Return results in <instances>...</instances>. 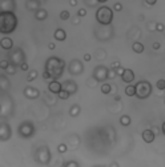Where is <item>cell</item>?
<instances>
[{
  "label": "cell",
  "instance_id": "cell-41",
  "mask_svg": "<svg viewBox=\"0 0 165 167\" xmlns=\"http://www.w3.org/2000/svg\"><path fill=\"white\" fill-rule=\"evenodd\" d=\"M145 3L148 4V6H155V4L157 3V0H145Z\"/></svg>",
  "mask_w": 165,
  "mask_h": 167
},
{
  "label": "cell",
  "instance_id": "cell-44",
  "mask_svg": "<svg viewBox=\"0 0 165 167\" xmlns=\"http://www.w3.org/2000/svg\"><path fill=\"white\" fill-rule=\"evenodd\" d=\"M69 4L72 7H76L77 6V0H69Z\"/></svg>",
  "mask_w": 165,
  "mask_h": 167
},
{
  "label": "cell",
  "instance_id": "cell-1",
  "mask_svg": "<svg viewBox=\"0 0 165 167\" xmlns=\"http://www.w3.org/2000/svg\"><path fill=\"white\" fill-rule=\"evenodd\" d=\"M44 70L50 72V75L52 76V80H57L63 76L64 71H65V62L57 56H51L45 60Z\"/></svg>",
  "mask_w": 165,
  "mask_h": 167
},
{
  "label": "cell",
  "instance_id": "cell-21",
  "mask_svg": "<svg viewBox=\"0 0 165 167\" xmlns=\"http://www.w3.org/2000/svg\"><path fill=\"white\" fill-rule=\"evenodd\" d=\"M80 106L79 104H73L72 107H71V110H69V115L72 116V118H76V116H79V114H80Z\"/></svg>",
  "mask_w": 165,
  "mask_h": 167
},
{
  "label": "cell",
  "instance_id": "cell-27",
  "mask_svg": "<svg viewBox=\"0 0 165 167\" xmlns=\"http://www.w3.org/2000/svg\"><path fill=\"white\" fill-rule=\"evenodd\" d=\"M67 150H68V147H67L65 143H60L59 146H57V151H59L60 154H64V152H67Z\"/></svg>",
  "mask_w": 165,
  "mask_h": 167
},
{
  "label": "cell",
  "instance_id": "cell-4",
  "mask_svg": "<svg viewBox=\"0 0 165 167\" xmlns=\"http://www.w3.org/2000/svg\"><path fill=\"white\" fill-rule=\"evenodd\" d=\"M136 87V96L139 99H146L152 95V84L148 80H140L135 84Z\"/></svg>",
  "mask_w": 165,
  "mask_h": 167
},
{
  "label": "cell",
  "instance_id": "cell-13",
  "mask_svg": "<svg viewBox=\"0 0 165 167\" xmlns=\"http://www.w3.org/2000/svg\"><path fill=\"white\" fill-rule=\"evenodd\" d=\"M24 96L28 99H37L40 96V91L37 88H35V87L28 86V87L24 88Z\"/></svg>",
  "mask_w": 165,
  "mask_h": 167
},
{
  "label": "cell",
  "instance_id": "cell-29",
  "mask_svg": "<svg viewBox=\"0 0 165 167\" xmlns=\"http://www.w3.org/2000/svg\"><path fill=\"white\" fill-rule=\"evenodd\" d=\"M6 71H7V74H8V75H15V74H16V68H15V66H13V64H10V66H8V68H7Z\"/></svg>",
  "mask_w": 165,
  "mask_h": 167
},
{
  "label": "cell",
  "instance_id": "cell-38",
  "mask_svg": "<svg viewBox=\"0 0 165 167\" xmlns=\"http://www.w3.org/2000/svg\"><path fill=\"white\" fill-rule=\"evenodd\" d=\"M116 75H117V74H116V71H115V70H109V74H108V79H113V78H115V76Z\"/></svg>",
  "mask_w": 165,
  "mask_h": 167
},
{
  "label": "cell",
  "instance_id": "cell-23",
  "mask_svg": "<svg viewBox=\"0 0 165 167\" xmlns=\"http://www.w3.org/2000/svg\"><path fill=\"white\" fill-rule=\"evenodd\" d=\"M101 92L102 94H105V95L111 94V92H112V86L109 84V83H102L101 84Z\"/></svg>",
  "mask_w": 165,
  "mask_h": 167
},
{
  "label": "cell",
  "instance_id": "cell-11",
  "mask_svg": "<svg viewBox=\"0 0 165 167\" xmlns=\"http://www.w3.org/2000/svg\"><path fill=\"white\" fill-rule=\"evenodd\" d=\"M15 10H16L15 0H0V12H4V11L15 12Z\"/></svg>",
  "mask_w": 165,
  "mask_h": 167
},
{
  "label": "cell",
  "instance_id": "cell-42",
  "mask_svg": "<svg viewBox=\"0 0 165 167\" xmlns=\"http://www.w3.org/2000/svg\"><path fill=\"white\" fill-rule=\"evenodd\" d=\"M91 59H92L91 54H85V55H84V60H85V62H91Z\"/></svg>",
  "mask_w": 165,
  "mask_h": 167
},
{
  "label": "cell",
  "instance_id": "cell-16",
  "mask_svg": "<svg viewBox=\"0 0 165 167\" xmlns=\"http://www.w3.org/2000/svg\"><path fill=\"white\" fill-rule=\"evenodd\" d=\"M156 138V134L153 132V130H144L142 131V139L145 143H153Z\"/></svg>",
  "mask_w": 165,
  "mask_h": 167
},
{
  "label": "cell",
  "instance_id": "cell-14",
  "mask_svg": "<svg viewBox=\"0 0 165 167\" xmlns=\"http://www.w3.org/2000/svg\"><path fill=\"white\" fill-rule=\"evenodd\" d=\"M121 80H122L124 83H126V84H131V83L135 80V72H133L132 70L125 68L124 74L121 75Z\"/></svg>",
  "mask_w": 165,
  "mask_h": 167
},
{
  "label": "cell",
  "instance_id": "cell-24",
  "mask_svg": "<svg viewBox=\"0 0 165 167\" xmlns=\"http://www.w3.org/2000/svg\"><path fill=\"white\" fill-rule=\"evenodd\" d=\"M131 116H128V115H122L121 118H120V123H121V126H124V127H126V126L131 125Z\"/></svg>",
  "mask_w": 165,
  "mask_h": 167
},
{
  "label": "cell",
  "instance_id": "cell-46",
  "mask_svg": "<svg viewBox=\"0 0 165 167\" xmlns=\"http://www.w3.org/2000/svg\"><path fill=\"white\" fill-rule=\"evenodd\" d=\"M79 23H80V16L75 17V19H73V24H79Z\"/></svg>",
  "mask_w": 165,
  "mask_h": 167
},
{
  "label": "cell",
  "instance_id": "cell-9",
  "mask_svg": "<svg viewBox=\"0 0 165 167\" xmlns=\"http://www.w3.org/2000/svg\"><path fill=\"white\" fill-rule=\"evenodd\" d=\"M68 71H69L71 75H80L84 71V67H82V63L77 59H73L69 63V67H68Z\"/></svg>",
  "mask_w": 165,
  "mask_h": 167
},
{
  "label": "cell",
  "instance_id": "cell-7",
  "mask_svg": "<svg viewBox=\"0 0 165 167\" xmlns=\"http://www.w3.org/2000/svg\"><path fill=\"white\" fill-rule=\"evenodd\" d=\"M25 62V55H24L23 49L21 48H16L13 49L10 55V63L13 66H20L21 63Z\"/></svg>",
  "mask_w": 165,
  "mask_h": 167
},
{
  "label": "cell",
  "instance_id": "cell-5",
  "mask_svg": "<svg viewBox=\"0 0 165 167\" xmlns=\"http://www.w3.org/2000/svg\"><path fill=\"white\" fill-rule=\"evenodd\" d=\"M19 135L21 138H24V139H27V138H31L33 136V134H35V126H33L32 122H23L21 125L19 126Z\"/></svg>",
  "mask_w": 165,
  "mask_h": 167
},
{
  "label": "cell",
  "instance_id": "cell-39",
  "mask_svg": "<svg viewBox=\"0 0 165 167\" xmlns=\"http://www.w3.org/2000/svg\"><path fill=\"white\" fill-rule=\"evenodd\" d=\"M20 68L23 70V71H28V63H27V62L21 63V64H20Z\"/></svg>",
  "mask_w": 165,
  "mask_h": 167
},
{
  "label": "cell",
  "instance_id": "cell-28",
  "mask_svg": "<svg viewBox=\"0 0 165 167\" xmlns=\"http://www.w3.org/2000/svg\"><path fill=\"white\" fill-rule=\"evenodd\" d=\"M156 86H157V88H159L160 91H164V90H165V80H164V79H160V80H157Z\"/></svg>",
  "mask_w": 165,
  "mask_h": 167
},
{
  "label": "cell",
  "instance_id": "cell-48",
  "mask_svg": "<svg viewBox=\"0 0 165 167\" xmlns=\"http://www.w3.org/2000/svg\"><path fill=\"white\" fill-rule=\"evenodd\" d=\"M96 1H99V3H107L108 0H96Z\"/></svg>",
  "mask_w": 165,
  "mask_h": 167
},
{
  "label": "cell",
  "instance_id": "cell-17",
  "mask_svg": "<svg viewBox=\"0 0 165 167\" xmlns=\"http://www.w3.org/2000/svg\"><path fill=\"white\" fill-rule=\"evenodd\" d=\"M0 46H1V48L3 49H12L13 48V40L11 39V38H3V39L0 40Z\"/></svg>",
  "mask_w": 165,
  "mask_h": 167
},
{
  "label": "cell",
  "instance_id": "cell-8",
  "mask_svg": "<svg viewBox=\"0 0 165 167\" xmlns=\"http://www.w3.org/2000/svg\"><path fill=\"white\" fill-rule=\"evenodd\" d=\"M108 74H109V68H107L105 66H97L93 70V79L96 82H105L108 79Z\"/></svg>",
  "mask_w": 165,
  "mask_h": 167
},
{
  "label": "cell",
  "instance_id": "cell-31",
  "mask_svg": "<svg viewBox=\"0 0 165 167\" xmlns=\"http://www.w3.org/2000/svg\"><path fill=\"white\" fill-rule=\"evenodd\" d=\"M10 64H11L10 60H1V62H0V68L6 71V70L8 68V66H10Z\"/></svg>",
  "mask_w": 165,
  "mask_h": 167
},
{
  "label": "cell",
  "instance_id": "cell-35",
  "mask_svg": "<svg viewBox=\"0 0 165 167\" xmlns=\"http://www.w3.org/2000/svg\"><path fill=\"white\" fill-rule=\"evenodd\" d=\"M43 79H44V80H50V79H52V76L50 75V72L44 70V72H43Z\"/></svg>",
  "mask_w": 165,
  "mask_h": 167
},
{
  "label": "cell",
  "instance_id": "cell-36",
  "mask_svg": "<svg viewBox=\"0 0 165 167\" xmlns=\"http://www.w3.org/2000/svg\"><path fill=\"white\" fill-rule=\"evenodd\" d=\"M65 167H71V166H75V167H79V163L77 162H73V161H71V162H67L65 164H64Z\"/></svg>",
  "mask_w": 165,
  "mask_h": 167
},
{
  "label": "cell",
  "instance_id": "cell-12",
  "mask_svg": "<svg viewBox=\"0 0 165 167\" xmlns=\"http://www.w3.org/2000/svg\"><path fill=\"white\" fill-rule=\"evenodd\" d=\"M63 88L67 90V91L69 92L71 95H73V94H76V92H77V90H79V86H77V83L75 82V80H72V79H68V80L63 82Z\"/></svg>",
  "mask_w": 165,
  "mask_h": 167
},
{
  "label": "cell",
  "instance_id": "cell-26",
  "mask_svg": "<svg viewBox=\"0 0 165 167\" xmlns=\"http://www.w3.org/2000/svg\"><path fill=\"white\" fill-rule=\"evenodd\" d=\"M57 96H59V99H61V100H67V99L69 98L71 96V94L68 91H67V90H61V91L59 92V94H57Z\"/></svg>",
  "mask_w": 165,
  "mask_h": 167
},
{
  "label": "cell",
  "instance_id": "cell-33",
  "mask_svg": "<svg viewBox=\"0 0 165 167\" xmlns=\"http://www.w3.org/2000/svg\"><path fill=\"white\" fill-rule=\"evenodd\" d=\"M85 15H87V10H85V8H80V10L77 11V16L82 17V16H85Z\"/></svg>",
  "mask_w": 165,
  "mask_h": 167
},
{
  "label": "cell",
  "instance_id": "cell-6",
  "mask_svg": "<svg viewBox=\"0 0 165 167\" xmlns=\"http://www.w3.org/2000/svg\"><path fill=\"white\" fill-rule=\"evenodd\" d=\"M35 159H36V162H39V163H41V164L50 163L51 152H50V150H48V147H47V146L40 147L39 150L36 151V154H35Z\"/></svg>",
  "mask_w": 165,
  "mask_h": 167
},
{
  "label": "cell",
  "instance_id": "cell-30",
  "mask_svg": "<svg viewBox=\"0 0 165 167\" xmlns=\"http://www.w3.org/2000/svg\"><path fill=\"white\" fill-rule=\"evenodd\" d=\"M69 12H68V11H61V12H60V19L61 20H68L69 19Z\"/></svg>",
  "mask_w": 165,
  "mask_h": 167
},
{
  "label": "cell",
  "instance_id": "cell-2",
  "mask_svg": "<svg viewBox=\"0 0 165 167\" xmlns=\"http://www.w3.org/2000/svg\"><path fill=\"white\" fill-rule=\"evenodd\" d=\"M17 27V17L12 11L0 12V32L3 35L12 33Z\"/></svg>",
  "mask_w": 165,
  "mask_h": 167
},
{
  "label": "cell",
  "instance_id": "cell-45",
  "mask_svg": "<svg viewBox=\"0 0 165 167\" xmlns=\"http://www.w3.org/2000/svg\"><path fill=\"white\" fill-rule=\"evenodd\" d=\"M48 48H50V49H55V48H56L55 43H50V44H48Z\"/></svg>",
  "mask_w": 165,
  "mask_h": 167
},
{
  "label": "cell",
  "instance_id": "cell-20",
  "mask_svg": "<svg viewBox=\"0 0 165 167\" xmlns=\"http://www.w3.org/2000/svg\"><path fill=\"white\" fill-rule=\"evenodd\" d=\"M132 49L136 54H142L144 52V44L140 43V42H135L133 43V46H132Z\"/></svg>",
  "mask_w": 165,
  "mask_h": 167
},
{
  "label": "cell",
  "instance_id": "cell-15",
  "mask_svg": "<svg viewBox=\"0 0 165 167\" xmlns=\"http://www.w3.org/2000/svg\"><path fill=\"white\" fill-rule=\"evenodd\" d=\"M48 90H50V92L57 95V94L63 90V83L57 82V80H52V82H50V84H48Z\"/></svg>",
  "mask_w": 165,
  "mask_h": 167
},
{
  "label": "cell",
  "instance_id": "cell-49",
  "mask_svg": "<svg viewBox=\"0 0 165 167\" xmlns=\"http://www.w3.org/2000/svg\"><path fill=\"white\" fill-rule=\"evenodd\" d=\"M120 99H121V98H120L119 95H116V96H115V100H120Z\"/></svg>",
  "mask_w": 165,
  "mask_h": 167
},
{
  "label": "cell",
  "instance_id": "cell-22",
  "mask_svg": "<svg viewBox=\"0 0 165 167\" xmlns=\"http://www.w3.org/2000/svg\"><path fill=\"white\" fill-rule=\"evenodd\" d=\"M125 95L126 96H136V87H135V86H131V84L126 86Z\"/></svg>",
  "mask_w": 165,
  "mask_h": 167
},
{
  "label": "cell",
  "instance_id": "cell-40",
  "mask_svg": "<svg viewBox=\"0 0 165 167\" xmlns=\"http://www.w3.org/2000/svg\"><path fill=\"white\" fill-rule=\"evenodd\" d=\"M120 66H121V63H120V62H113L112 63V64H111V67H112V68L113 70H116V68H119V67Z\"/></svg>",
  "mask_w": 165,
  "mask_h": 167
},
{
  "label": "cell",
  "instance_id": "cell-25",
  "mask_svg": "<svg viewBox=\"0 0 165 167\" xmlns=\"http://www.w3.org/2000/svg\"><path fill=\"white\" fill-rule=\"evenodd\" d=\"M37 75H39V72H37L36 70L30 71V74H28V76H27V82H33V80L37 78Z\"/></svg>",
  "mask_w": 165,
  "mask_h": 167
},
{
  "label": "cell",
  "instance_id": "cell-34",
  "mask_svg": "<svg viewBox=\"0 0 165 167\" xmlns=\"http://www.w3.org/2000/svg\"><path fill=\"white\" fill-rule=\"evenodd\" d=\"M113 10L117 11V12H120V11L122 10V4L121 3H115V6H113Z\"/></svg>",
  "mask_w": 165,
  "mask_h": 167
},
{
  "label": "cell",
  "instance_id": "cell-47",
  "mask_svg": "<svg viewBox=\"0 0 165 167\" xmlns=\"http://www.w3.org/2000/svg\"><path fill=\"white\" fill-rule=\"evenodd\" d=\"M161 131H162V134L165 135V122L162 123V126H161Z\"/></svg>",
  "mask_w": 165,
  "mask_h": 167
},
{
  "label": "cell",
  "instance_id": "cell-43",
  "mask_svg": "<svg viewBox=\"0 0 165 167\" xmlns=\"http://www.w3.org/2000/svg\"><path fill=\"white\" fill-rule=\"evenodd\" d=\"M160 47H161V46H160L159 42H155V43H153V49H160Z\"/></svg>",
  "mask_w": 165,
  "mask_h": 167
},
{
  "label": "cell",
  "instance_id": "cell-10",
  "mask_svg": "<svg viewBox=\"0 0 165 167\" xmlns=\"http://www.w3.org/2000/svg\"><path fill=\"white\" fill-rule=\"evenodd\" d=\"M11 136H12V130H11L10 125H7V123L3 122L1 126H0V141L6 142V141H8Z\"/></svg>",
  "mask_w": 165,
  "mask_h": 167
},
{
  "label": "cell",
  "instance_id": "cell-37",
  "mask_svg": "<svg viewBox=\"0 0 165 167\" xmlns=\"http://www.w3.org/2000/svg\"><path fill=\"white\" fill-rule=\"evenodd\" d=\"M115 71H116V74H117V75H119V76H121V75H122V74H124V71H125V68H122V67H121V66H120V67H119V68H116V70H115Z\"/></svg>",
  "mask_w": 165,
  "mask_h": 167
},
{
  "label": "cell",
  "instance_id": "cell-3",
  "mask_svg": "<svg viewBox=\"0 0 165 167\" xmlns=\"http://www.w3.org/2000/svg\"><path fill=\"white\" fill-rule=\"evenodd\" d=\"M96 20L101 26H109L113 20V11L107 6L100 7L99 10L96 11Z\"/></svg>",
  "mask_w": 165,
  "mask_h": 167
},
{
  "label": "cell",
  "instance_id": "cell-32",
  "mask_svg": "<svg viewBox=\"0 0 165 167\" xmlns=\"http://www.w3.org/2000/svg\"><path fill=\"white\" fill-rule=\"evenodd\" d=\"M165 30V26L162 23H157L156 24V31H159V32H162Z\"/></svg>",
  "mask_w": 165,
  "mask_h": 167
},
{
  "label": "cell",
  "instance_id": "cell-18",
  "mask_svg": "<svg viewBox=\"0 0 165 167\" xmlns=\"http://www.w3.org/2000/svg\"><path fill=\"white\" fill-rule=\"evenodd\" d=\"M35 17H36V20H39V22H43V20H45L47 17H48V12H47V10H44V8H39V10L35 12Z\"/></svg>",
  "mask_w": 165,
  "mask_h": 167
},
{
  "label": "cell",
  "instance_id": "cell-19",
  "mask_svg": "<svg viewBox=\"0 0 165 167\" xmlns=\"http://www.w3.org/2000/svg\"><path fill=\"white\" fill-rule=\"evenodd\" d=\"M53 36H55V39L59 40V42H64V40L67 39V32L63 28H57V30L55 31V33H53Z\"/></svg>",
  "mask_w": 165,
  "mask_h": 167
}]
</instances>
